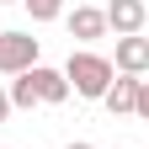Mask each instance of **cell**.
<instances>
[{
  "instance_id": "cell-1",
  "label": "cell",
  "mask_w": 149,
  "mask_h": 149,
  "mask_svg": "<svg viewBox=\"0 0 149 149\" xmlns=\"http://www.w3.org/2000/svg\"><path fill=\"white\" fill-rule=\"evenodd\" d=\"M64 80H69V91H74V96L101 101L107 91H112V80H117V69H112V59H107V53H91V48H80V53H69Z\"/></svg>"
},
{
  "instance_id": "cell-2",
  "label": "cell",
  "mask_w": 149,
  "mask_h": 149,
  "mask_svg": "<svg viewBox=\"0 0 149 149\" xmlns=\"http://www.w3.org/2000/svg\"><path fill=\"white\" fill-rule=\"evenodd\" d=\"M37 69V37L32 32H0V74Z\"/></svg>"
},
{
  "instance_id": "cell-3",
  "label": "cell",
  "mask_w": 149,
  "mask_h": 149,
  "mask_svg": "<svg viewBox=\"0 0 149 149\" xmlns=\"http://www.w3.org/2000/svg\"><path fill=\"white\" fill-rule=\"evenodd\" d=\"M144 0H112L107 6V27L117 32V37H139V27H144Z\"/></svg>"
},
{
  "instance_id": "cell-4",
  "label": "cell",
  "mask_w": 149,
  "mask_h": 149,
  "mask_svg": "<svg viewBox=\"0 0 149 149\" xmlns=\"http://www.w3.org/2000/svg\"><path fill=\"white\" fill-rule=\"evenodd\" d=\"M112 69L139 80V74L149 69V37H117V59H112Z\"/></svg>"
},
{
  "instance_id": "cell-5",
  "label": "cell",
  "mask_w": 149,
  "mask_h": 149,
  "mask_svg": "<svg viewBox=\"0 0 149 149\" xmlns=\"http://www.w3.org/2000/svg\"><path fill=\"white\" fill-rule=\"evenodd\" d=\"M32 74V85H37V101L43 107H59V101H69V80H64V69H48V64H37V69H27Z\"/></svg>"
},
{
  "instance_id": "cell-6",
  "label": "cell",
  "mask_w": 149,
  "mask_h": 149,
  "mask_svg": "<svg viewBox=\"0 0 149 149\" xmlns=\"http://www.w3.org/2000/svg\"><path fill=\"white\" fill-rule=\"evenodd\" d=\"M101 32H107V11H96V6H74V11H69V37L96 43Z\"/></svg>"
},
{
  "instance_id": "cell-7",
  "label": "cell",
  "mask_w": 149,
  "mask_h": 149,
  "mask_svg": "<svg viewBox=\"0 0 149 149\" xmlns=\"http://www.w3.org/2000/svg\"><path fill=\"white\" fill-rule=\"evenodd\" d=\"M107 112H112V117H123V112H133V101H139V80H133V74H117V80H112V91H107Z\"/></svg>"
},
{
  "instance_id": "cell-8",
  "label": "cell",
  "mask_w": 149,
  "mask_h": 149,
  "mask_svg": "<svg viewBox=\"0 0 149 149\" xmlns=\"http://www.w3.org/2000/svg\"><path fill=\"white\" fill-rule=\"evenodd\" d=\"M11 107H37V85H32V74H16V85H11Z\"/></svg>"
},
{
  "instance_id": "cell-9",
  "label": "cell",
  "mask_w": 149,
  "mask_h": 149,
  "mask_svg": "<svg viewBox=\"0 0 149 149\" xmlns=\"http://www.w3.org/2000/svg\"><path fill=\"white\" fill-rule=\"evenodd\" d=\"M32 22H53V16H64V0H27Z\"/></svg>"
},
{
  "instance_id": "cell-10",
  "label": "cell",
  "mask_w": 149,
  "mask_h": 149,
  "mask_svg": "<svg viewBox=\"0 0 149 149\" xmlns=\"http://www.w3.org/2000/svg\"><path fill=\"white\" fill-rule=\"evenodd\" d=\"M133 117L149 123V80H139V101H133Z\"/></svg>"
},
{
  "instance_id": "cell-11",
  "label": "cell",
  "mask_w": 149,
  "mask_h": 149,
  "mask_svg": "<svg viewBox=\"0 0 149 149\" xmlns=\"http://www.w3.org/2000/svg\"><path fill=\"white\" fill-rule=\"evenodd\" d=\"M11 112H16V107H11V91H0V123H6Z\"/></svg>"
},
{
  "instance_id": "cell-12",
  "label": "cell",
  "mask_w": 149,
  "mask_h": 149,
  "mask_svg": "<svg viewBox=\"0 0 149 149\" xmlns=\"http://www.w3.org/2000/svg\"><path fill=\"white\" fill-rule=\"evenodd\" d=\"M64 149H91V144H80V139H74V144H64Z\"/></svg>"
},
{
  "instance_id": "cell-13",
  "label": "cell",
  "mask_w": 149,
  "mask_h": 149,
  "mask_svg": "<svg viewBox=\"0 0 149 149\" xmlns=\"http://www.w3.org/2000/svg\"><path fill=\"white\" fill-rule=\"evenodd\" d=\"M0 6H11V0H0Z\"/></svg>"
}]
</instances>
